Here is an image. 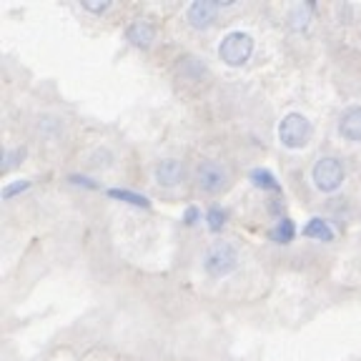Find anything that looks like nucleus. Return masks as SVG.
Listing matches in <instances>:
<instances>
[{"instance_id":"1","label":"nucleus","mask_w":361,"mask_h":361,"mask_svg":"<svg viewBox=\"0 0 361 361\" xmlns=\"http://www.w3.org/2000/svg\"><path fill=\"white\" fill-rule=\"evenodd\" d=\"M236 266H238V251L233 243H214L206 251V256H203V269L214 279L228 276Z\"/></svg>"},{"instance_id":"2","label":"nucleus","mask_w":361,"mask_h":361,"mask_svg":"<svg viewBox=\"0 0 361 361\" xmlns=\"http://www.w3.org/2000/svg\"><path fill=\"white\" fill-rule=\"evenodd\" d=\"M251 53H254V38L248 33H243V30L228 33L219 45L221 61L228 63V66H243L251 58Z\"/></svg>"},{"instance_id":"3","label":"nucleus","mask_w":361,"mask_h":361,"mask_svg":"<svg viewBox=\"0 0 361 361\" xmlns=\"http://www.w3.org/2000/svg\"><path fill=\"white\" fill-rule=\"evenodd\" d=\"M279 138L286 148H304L311 138V123L301 113H288L279 126Z\"/></svg>"},{"instance_id":"4","label":"nucleus","mask_w":361,"mask_h":361,"mask_svg":"<svg viewBox=\"0 0 361 361\" xmlns=\"http://www.w3.org/2000/svg\"><path fill=\"white\" fill-rule=\"evenodd\" d=\"M311 178H314L319 191L334 193L341 183H344V166H341L338 158H331V156L319 158L314 171H311Z\"/></svg>"},{"instance_id":"5","label":"nucleus","mask_w":361,"mask_h":361,"mask_svg":"<svg viewBox=\"0 0 361 361\" xmlns=\"http://www.w3.org/2000/svg\"><path fill=\"white\" fill-rule=\"evenodd\" d=\"M226 180H228V176H226V171L221 169L216 161H201V164L196 166V183L203 193L224 191Z\"/></svg>"},{"instance_id":"6","label":"nucleus","mask_w":361,"mask_h":361,"mask_svg":"<svg viewBox=\"0 0 361 361\" xmlns=\"http://www.w3.org/2000/svg\"><path fill=\"white\" fill-rule=\"evenodd\" d=\"M183 178H186V169H183V164H180L178 158H166V161H161V164L156 166L158 186L173 188V186H178Z\"/></svg>"},{"instance_id":"7","label":"nucleus","mask_w":361,"mask_h":361,"mask_svg":"<svg viewBox=\"0 0 361 361\" xmlns=\"http://www.w3.org/2000/svg\"><path fill=\"white\" fill-rule=\"evenodd\" d=\"M219 16V3L216 0H196L188 8V23L193 28H209Z\"/></svg>"},{"instance_id":"8","label":"nucleus","mask_w":361,"mask_h":361,"mask_svg":"<svg viewBox=\"0 0 361 361\" xmlns=\"http://www.w3.org/2000/svg\"><path fill=\"white\" fill-rule=\"evenodd\" d=\"M338 133L346 141H361V106H351L338 118Z\"/></svg>"},{"instance_id":"9","label":"nucleus","mask_w":361,"mask_h":361,"mask_svg":"<svg viewBox=\"0 0 361 361\" xmlns=\"http://www.w3.org/2000/svg\"><path fill=\"white\" fill-rule=\"evenodd\" d=\"M153 38H156V28L148 20H133L126 28V40L133 43L135 48H148L153 43Z\"/></svg>"},{"instance_id":"10","label":"nucleus","mask_w":361,"mask_h":361,"mask_svg":"<svg viewBox=\"0 0 361 361\" xmlns=\"http://www.w3.org/2000/svg\"><path fill=\"white\" fill-rule=\"evenodd\" d=\"M304 236L306 238H316V241H331L334 231L329 228V224L324 219H311L309 224L304 226Z\"/></svg>"},{"instance_id":"11","label":"nucleus","mask_w":361,"mask_h":361,"mask_svg":"<svg viewBox=\"0 0 361 361\" xmlns=\"http://www.w3.org/2000/svg\"><path fill=\"white\" fill-rule=\"evenodd\" d=\"M293 236H296V226H293L291 219H283L276 224V228H271L269 231V238L276 243H291Z\"/></svg>"},{"instance_id":"12","label":"nucleus","mask_w":361,"mask_h":361,"mask_svg":"<svg viewBox=\"0 0 361 361\" xmlns=\"http://www.w3.org/2000/svg\"><path fill=\"white\" fill-rule=\"evenodd\" d=\"M251 180H254L259 188H266V191H279V180L274 178V173L266 171V169L251 171Z\"/></svg>"},{"instance_id":"13","label":"nucleus","mask_w":361,"mask_h":361,"mask_svg":"<svg viewBox=\"0 0 361 361\" xmlns=\"http://www.w3.org/2000/svg\"><path fill=\"white\" fill-rule=\"evenodd\" d=\"M108 196H111V198H118V201L130 203V206H141V209L151 206L146 196H141V193H133V191H121V188H111V191H108Z\"/></svg>"},{"instance_id":"14","label":"nucleus","mask_w":361,"mask_h":361,"mask_svg":"<svg viewBox=\"0 0 361 361\" xmlns=\"http://www.w3.org/2000/svg\"><path fill=\"white\" fill-rule=\"evenodd\" d=\"M206 221H209L211 231H221V228H224V224H226L224 209H219V206H211V209L206 211Z\"/></svg>"},{"instance_id":"15","label":"nucleus","mask_w":361,"mask_h":361,"mask_svg":"<svg viewBox=\"0 0 361 361\" xmlns=\"http://www.w3.org/2000/svg\"><path fill=\"white\" fill-rule=\"evenodd\" d=\"M28 188H30L28 180H16L13 186H6V188H3V198H13V196H16V193L28 191Z\"/></svg>"},{"instance_id":"16","label":"nucleus","mask_w":361,"mask_h":361,"mask_svg":"<svg viewBox=\"0 0 361 361\" xmlns=\"http://www.w3.org/2000/svg\"><path fill=\"white\" fill-rule=\"evenodd\" d=\"M108 6H111V3H106V0H85L83 3V8L88 13H106Z\"/></svg>"},{"instance_id":"17","label":"nucleus","mask_w":361,"mask_h":361,"mask_svg":"<svg viewBox=\"0 0 361 361\" xmlns=\"http://www.w3.org/2000/svg\"><path fill=\"white\" fill-rule=\"evenodd\" d=\"M196 221H198V209H193V206H191V209H186V214H183V224L193 226Z\"/></svg>"}]
</instances>
